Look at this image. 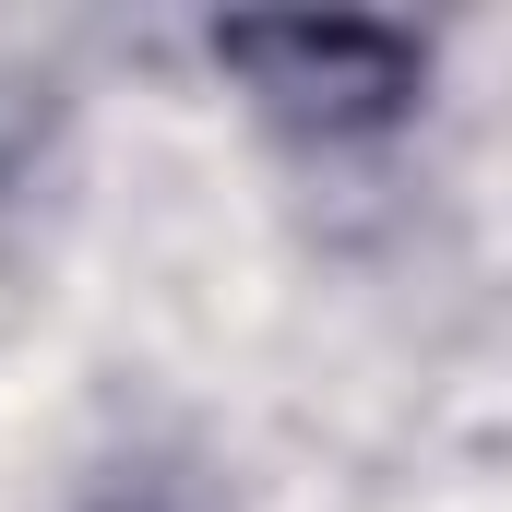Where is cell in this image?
I'll use <instances>...</instances> for the list:
<instances>
[{
  "label": "cell",
  "mask_w": 512,
  "mask_h": 512,
  "mask_svg": "<svg viewBox=\"0 0 512 512\" xmlns=\"http://www.w3.org/2000/svg\"><path fill=\"white\" fill-rule=\"evenodd\" d=\"M227 60L251 72L286 120H322V131L382 120L393 96L417 84V36L405 24H239Z\"/></svg>",
  "instance_id": "cell-1"
}]
</instances>
